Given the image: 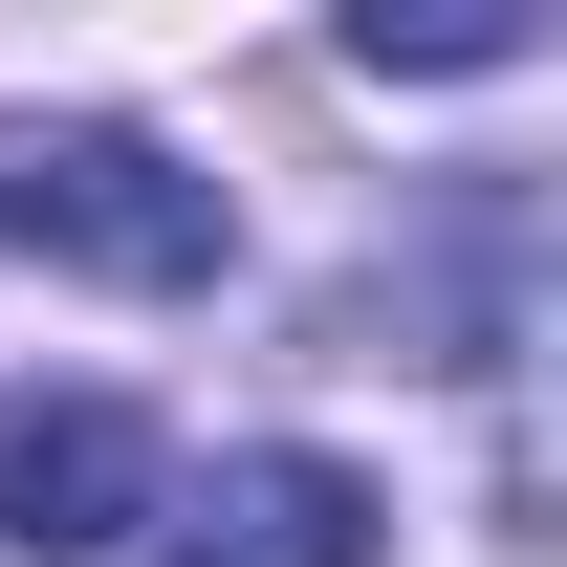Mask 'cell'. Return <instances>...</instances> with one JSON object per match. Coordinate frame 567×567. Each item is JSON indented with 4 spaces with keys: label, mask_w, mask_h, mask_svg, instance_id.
Segmentation results:
<instances>
[{
    "label": "cell",
    "mask_w": 567,
    "mask_h": 567,
    "mask_svg": "<svg viewBox=\"0 0 567 567\" xmlns=\"http://www.w3.org/2000/svg\"><path fill=\"white\" fill-rule=\"evenodd\" d=\"M0 240L22 262H87V284H218L240 262V197H218L197 153H153V132H110V110H22L0 132Z\"/></svg>",
    "instance_id": "6da1fadb"
},
{
    "label": "cell",
    "mask_w": 567,
    "mask_h": 567,
    "mask_svg": "<svg viewBox=\"0 0 567 567\" xmlns=\"http://www.w3.org/2000/svg\"><path fill=\"white\" fill-rule=\"evenodd\" d=\"M153 524V415L132 393H0V546L22 567H110Z\"/></svg>",
    "instance_id": "7a4b0ae2"
},
{
    "label": "cell",
    "mask_w": 567,
    "mask_h": 567,
    "mask_svg": "<svg viewBox=\"0 0 567 567\" xmlns=\"http://www.w3.org/2000/svg\"><path fill=\"white\" fill-rule=\"evenodd\" d=\"M371 524H393V502H371L350 458H306V436H240V458L175 502V567H371Z\"/></svg>",
    "instance_id": "3957f363"
},
{
    "label": "cell",
    "mask_w": 567,
    "mask_h": 567,
    "mask_svg": "<svg viewBox=\"0 0 567 567\" xmlns=\"http://www.w3.org/2000/svg\"><path fill=\"white\" fill-rule=\"evenodd\" d=\"M546 22L524 0H350V66L371 87H481V66H524Z\"/></svg>",
    "instance_id": "277c9868"
}]
</instances>
